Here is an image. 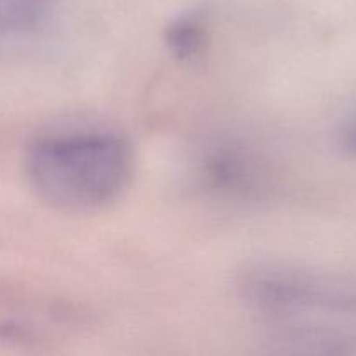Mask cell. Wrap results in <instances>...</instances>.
<instances>
[{
	"label": "cell",
	"instance_id": "6da1fadb",
	"mask_svg": "<svg viewBox=\"0 0 356 356\" xmlns=\"http://www.w3.org/2000/svg\"><path fill=\"white\" fill-rule=\"evenodd\" d=\"M24 170L45 204L65 212H97L117 204L134 179L136 155L118 132L73 131L37 138Z\"/></svg>",
	"mask_w": 356,
	"mask_h": 356
},
{
	"label": "cell",
	"instance_id": "277c9868",
	"mask_svg": "<svg viewBox=\"0 0 356 356\" xmlns=\"http://www.w3.org/2000/svg\"><path fill=\"white\" fill-rule=\"evenodd\" d=\"M344 145H346L351 152L356 153V125L346 131V134H344Z\"/></svg>",
	"mask_w": 356,
	"mask_h": 356
},
{
	"label": "cell",
	"instance_id": "3957f363",
	"mask_svg": "<svg viewBox=\"0 0 356 356\" xmlns=\"http://www.w3.org/2000/svg\"><path fill=\"white\" fill-rule=\"evenodd\" d=\"M165 45L179 63H193L209 47V26L197 14L177 17L165 30Z\"/></svg>",
	"mask_w": 356,
	"mask_h": 356
},
{
	"label": "cell",
	"instance_id": "7a4b0ae2",
	"mask_svg": "<svg viewBox=\"0 0 356 356\" xmlns=\"http://www.w3.org/2000/svg\"><path fill=\"white\" fill-rule=\"evenodd\" d=\"M198 177L207 190L229 200H261L275 188L270 162L236 141L212 143L198 160Z\"/></svg>",
	"mask_w": 356,
	"mask_h": 356
}]
</instances>
